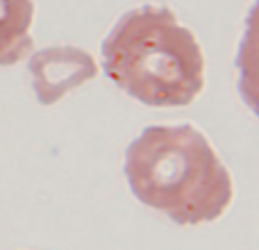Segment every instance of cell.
<instances>
[{"instance_id": "obj_4", "label": "cell", "mask_w": 259, "mask_h": 250, "mask_svg": "<svg viewBox=\"0 0 259 250\" xmlns=\"http://www.w3.org/2000/svg\"><path fill=\"white\" fill-rule=\"evenodd\" d=\"M34 0H0V66H12L32 53Z\"/></svg>"}, {"instance_id": "obj_1", "label": "cell", "mask_w": 259, "mask_h": 250, "mask_svg": "<svg viewBox=\"0 0 259 250\" xmlns=\"http://www.w3.org/2000/svg\"><path fill=\"white\" fill-rule=\"evenodd\" d=\"M132 193L180 225L221 219L234 198L230 171L193 125H150L125 152Z\"/></svg>"}, {"instance_id": "obj_2", "label": "cell", "mask_w": 259, "mask_h": 250, "mask_svg": "<svg viewBox=\"0 0 259 250\" xmlns=\"http://www.w3.org/2000/svg\"><path fill=\"white\" fill-rule=\"evenodd\" d=\"M107 77L150 107H184L205 89V55L196 34L168 7L123 14L103 41Z\"/></svg>"}, {"instance_id": "obj_3", "label": "cell", "mask_w": 259, "mask_h": 250, "mask_svg": "<svg viewBox=\"0 0 259 250\" xmlns=\"http://www.w3.org/2000/svg\"><path fill=\"white\" fill-rule=\"evenodd\" d=\"M30 75L36 100L41 105H55L77 87L98 75L94 55L75 46L44 48L30 59Z\"/></svg>"}]
</instances>
